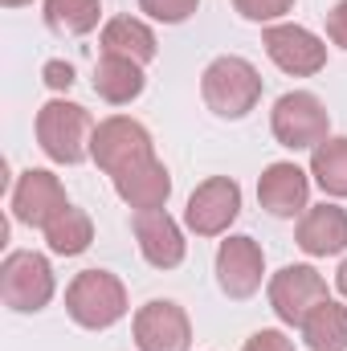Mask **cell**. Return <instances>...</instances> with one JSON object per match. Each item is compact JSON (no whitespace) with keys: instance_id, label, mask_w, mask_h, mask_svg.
I'll return each instance as SVG.
<instances>
[{"instance_id":"cell-13","label":"cell","mask_w":347,"mask_h":351,"mask_svg":"<svg viewBox=\"0 0 347 351\" xmlns=\"http://www.w3.org/2000/svg\"><path fill=\"white\" fill-rule=\"evenodd\" d=\"M135 229V241H139V254L147 258V265L156 269H176L184 262V233L164 208H147V213H135L131 221Z\"/></svg>"},{"instance_id":"cell-9","label":"cell","mask_w":347,"mask_h":351,"mask_svg":"<svg viewBox=\"0 0 347 351\" xmlns=\"http://www.w3.org/2000/svg\"><path fill=\"white\" fill-rule=\"evenodd\" d=\"M261 45H265L270 62L294 78H311L327 66V45L302 25H270L261 33Z\"/></svg>"},{"instance_id":"cell-11","label":"cell","mask_w":347,"mask_h":351,"mask_svg":"<svg viewBox=\"0 0 347 351\" xmlns=\"http://www.w3.org/2000/svg\"><path fill=\"white\" fill-rule=\"evenodd\" d=\"M135 343L139 351H188L192 348L188 315L168 298H152L147 306L135 311Z\"/></svg>"},{"instance_id":"cell-14","label":"cell","mask_w":347,"mask_h":351,"mask_svg":"<svg viewBox=\"0 0 347 351\" xmlns=\"http://www.w3.org/2000/svg\"><path fill=\"white\" fill-rule=\"evenodd\" d=\"M307 196H311V180H307V172H302L298 164L278 160V164H270L258 180L261 208L274 213V217H294V213H302V208H307Z\"/></svg>"},{"instance_id":"cell-3","label":"cell","mask_w":347,"mask_h":351,"mask_svg":"<svg viewBox=\"0 0 347 351\" xmlns=\"http://www.w3.org/2000/svg\"><path fill=\"white\" fill-rule=\"evenodd\" d=\"M66 311L78 327L106 331L127 315V290L110 269H82L66 290Z\"/></svg>"},{"instance_id":"cell-2","label":"cell","mask_w":347,"mask_h":351,"mask_svg":"<svg viewBox=\"0 0 347 351\" xmlns=\"http://www.w3.org/2000/svg\"><path fill=\"white\" fill-rule=\"evenodd\" d=\"M90 139H94V123L86 106L53 98L37 110V143L53 164H82L90 156Z\"/></svg>"},{"instance_id":"cell-18","label":"cell","mask_w":347,"mask_h":351,"mask_svg":"<svg viewBox=\"0 0 347 351\" xmlns=\"http://www.w3.org/2000/svg\"><path fill=\"white\" fill-rule=\"evenodd\" d=\"M156 49H160L156 33L143 21H135V16H115L102 29V53H119V58H131V62L147 66L156 58Z\"/></svg>"},{"instance_id":"cell-29","label":"cell","mask_w":347,"mask_h":351,"mask_svg":"<svg viewBox=\"0 0 347 351\" xmlns=\"http://www.w3.org/2000/svg\"><path fill=\"white\" fill-rule=\"evenodd\" d=\"M4 8H21V4H29V0H0Z\"/></svg>"},{"instance_id":"cell-8","label":"cell","mask_w":347,"mask_h":351,"mask_svg":"<svg viewBox=\"0 0 347 351\" xmlns=\"http://www.w3.org/2000/svg\"><path fill=\"white\" fill-rule=\"evenodd\" d=\"M327 298V282L319 269L311 265H282L274 278H270V306L282 323L290 327H302V319Z\"/></svg>"},{"instance_id":"cell-4","label":"cell","mask_w":347,"mask_h":351,"mask_svg":"<svg viewBox=\"0 0 347 351\" xmlns=\"http://www.w3.org/2000/svg\"><path fill=\"white\" fill-rule=\"evenodd\" d=\"M90 160L102 168L106 176H119L143 160H156V143H152V131L127 114H115V119H102L94 127V139H90Z\"/></svg>"},{"instance_id":"cell-19","label":"cell","mask_w":347,"mask_h":351,"mask_svg":"<svg viewBox=\"0 0 347 351\" xmlns=\"http://www.w3.org/2000/svg\"><path fill=\"white\" fill-rule=\"evenodd\" d=\"M302 339L311 351H347V306L323 298L302 319Z\"/></svg>"},{"instance_id":"cell-12","label":"cell","mask_w":347,"mask_h":351,"mask_svg":"<svg viewBox=\"0 0 347 351\" xmlns=\"http://www.w3.org/2000/svg\"><path fill=\"white\" fill-rule=\"evenodd\" d=\"M261 274H265V254L254 237H229L217 250V286L229 298H250L258 294Z\"/></svg>"},{"instance_id":"cell-10","label":"cell","mask_w":347,"mask_h":351,"mask_svg":"<svg viewBox=\"0 0 347 351\" xmlns=\"http://www.w3.org/2000/svg\"><path fill=\"white\" fill-rule=\"evenodd\" d=\"M66 208H70L66 188H62V180L53 172L29 168L12 188V217L21 225H29V229H49Z\"/></svg>"},{"instance_id":"cell-1","label":"cell","mask_w":347,"mask_h":351,"mask_svg":"<svg viewBox=\"0 0 347 351\" xmlns=\"http://www.w3.org/2000/svg\"><path fill=\"white\" fill-rule=\"evenodd\" d=\"M200 94L204 106L221 119H246L261 98V74L246 62V58H217L208 62V70L200 74Z\"/></svg>"},{"instance_id":"cell-22","label":"cell","mask_w":347,"mask_h":351,"mask_svg":"<svg viewBox=\"0 0 347 351\" xmlns=\"http://www.w3.org/2000/svg\"><path fill=\"white\" fill-rule=\"evenodd\" d=\"M102 4L98 0H45V25L62 37H82L98 25Z\"/></svg>"},{"instance_id":"cell-23","label":"cell","mask_w":347,"mask_h":351,"mask_svg":"<svg viewBox=\"0 0 347 351\" xmlns=\"http://www.w3.org/2000/svg\"><path fill=\"white\" fill-rule=\"evenodd\" d=\"M200 0H139V8L152 16V21H164V25H180L196 12Z\"/></svg>"},{"instance_id":"cell-21","label":"cell","mask_w":347,"mask_h":351,"mask_svg":"<svg viewBox=\"0 0 347 351\" xmlns=\"http://www.w3.org/2000/svg\"><path fill=\"white\" fill-rule=\"evenodd\" d=\"M45 241H49V250L53 254H62V258H78V254H86L90 241H94V225H90V217L82 208H66L49 229H45Z\"/></svg>"},{"instance_id":"cell-7","label":"cell","mask_w":347,"mask_h":351,"mask_svg":"<svg viewBox=\"0 0 347 351\" xmlns=\"http://www.w3.org/2000/svg\"><path fill=\"white\" fill-rule=\"evenodd\" d=\"M241 213V188L229 176H208L204 184L192 188L188 208H184V225L196 237H221Z\"/></svg>"},{"instance_id":"cell-15","label":"cell","mask_w":347,"mask_h":351,"mask_svg":"<svg viewBox=\"0 0 347 351\" xmlns=\"http://www.w3.org/2000/svg\"><path fill=\"white\" fill-rule=\"evenodd\" d=\"M298 250L311 258H335L347 250V208L315 204L298 221Z\"/></svg>"},{"instance_id":"cell-27","label":"cell","mask_w":347,"mask_h":351,"mask_svg":"<svg viewBox=\"0 0 347 351\" xmlns=\"http://www.w3.org/2000/svg\"><path fill=\"white\" fill-rule=\"evenodd\" d=\"M327 37H331L339 49H347V0H339V4L327 12Z\"/></svg>"},{"instance_id":"cell-20","label":"cell","mask_w":347,"mask_h":351,"mask_svg":"<svg viewBox=\"0 0 347 351\" xmlns=\"http://www.w3.org/2000/svg\"><path fill=\"white\" fill-rule=\"evenodd\" d=\"M311 176L327 196H347V135L323 139L311 152Z\"/></svg>"},{"instance_id":"cell-6","label":"cell","mask_w":347,"mask_h":351,"mask_svg":"<svg viewBox=\"0 0 347 351\" xmlns=\"http://www.w3.org/2000/svg\"><path fill=\"white\" fill-rule=\"evenodd\" d=\"M0 298L21 315H33V311L49 306V298H53V265L41 254H33V250L8 254L4 265H0Z\"/></svg>"},{"instance_id":"cell-16","label":"cell","mask_w":347,"mask_h":351,"mask_svg":"<svg viewBox=\"0 0 347 351\" xmlns=\"http://www.w3.org/2000/svg\"><path fill=\"white\" fill-rule=\"evenodd\" d=\"M115 180V192L135 208V213H147V208H164L168 196H172V176L160 160H143L127 172L110 176Z\"/></svg>"},{"instance_id":"cell-25","label":"cell","mask_w":347,"mask_h":351,"mask_svg":"<svg viewBox=\"0 0 347 351\" xmlns=\"http://www.w3.org/2000/svg\"><path fill=\"white\" fill-rule=\"evenodd\" d=\"M241 351H294V343H290V339H286L282 331L265 327V331H258V335H250Z\"/></svg>"},{"instance_id":"cell-5","label":"cell","mask_w":347,"mask_h":351,"mask_svg":"<svg viewBox=\"0 0 347 351\" xmlns=\"http://www.w3.org/2000/svg\"><path fill=\"white\" fill-rule=\"evenodd\" d=\"M270 127H274V139L290 152H302V147H319L331 131V114L327 106L311 94V90H290L274 102L270 110Z\"/></svg>"},{"instance_id":"cell-17","label":"cell","mask_w":347,"mask_h":351,"mask_svg":"<svg viewBox=\"0 0 347 351\" xmlns=\"http://www.w3.org/2000/svg\"><path fill=\"white\" fill-rule=\"evenodd\" d=\"M143 82H147V78H143V66L131 62V58L102 53L98 66H94V94L106 98V102H115V106L139 98V94H143Z\"/></svg>"},{"instance_id":"cell-26","label":"cell","mask_w":347,"mask_h":351,"mask_svg":"<svg viewBox=\"0 0 347 351\" xmlns=\"http://www.w3.org/2000/svg\"><path fill=\"white\" fill-rule=\"evenodd\" d=\"M41 78H45L49 90H70L74 86V66H70V62H45Z\"/></svg>"},{"instance_id":"cell-28","label":"cell","mask_w":347,"mask_h":351,"mask_svg":"<svg viewBox=\"0 0 347 351\" xmlns=\"http://www.w3.org/2000/svg\"><path fill=\"white\" fill-rule=\"evenodd\" d=\"M335 286H339V294L347 298V262L339 265V274H335Z\"/></svg>"},{"instance_id":"cell-24","label":"cell","mask_w":347,"mask_h":351,"mask_svg":"<svg viewBox=\"0 0 347 351\" xmlns=\"http://www.w3.org/2000/svg\"><path fill=\"white\" fill-rule=\"evenodd\" d=\"M233 8L246 21H278L294 8V0H233Z\"/></svg>"}]
</instances>
